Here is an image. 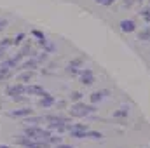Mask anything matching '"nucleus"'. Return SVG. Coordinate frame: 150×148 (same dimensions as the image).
Instances as JSON below:
<instances>
[{"label":"nucleus","instance_id":"nucleus-29","mask_svg":"<svg viewBox=\"0 0 150 148\" xmlns=\"http://www.w3.org/2000/svg\"><path fill=\"white\" fill-rule=\"evenodd\" d=\"M56 148H74L72 145H65V143H59V145H56Z\"/></svg>","mask_w":150,"mask_h":148},{"label":"nucleus","instance_id":"nucleus-12","mask_svg":"<svg viewBox=\"0 0 150 148\" xmlns=\"http://www.w3.org/2000/svg\"><path fill=\"white\" fill-rule=\"evenodd\" d=\"M32 108H19V110H14V111H9V117H28V115H32Z\"/></svg>","mask_w":150,"mask_h":148},{"label":"nucleus","instance_id":"nucleus-20","mask_svg":"<svg viewBox=\"0 0 150 148\" xmlns=\"http://www.w3.org/2000/svg\"><path fill=\"white\" fill-rule=\"evenodd\" d=\"M23 38H25V33H18V35H16V37L12 38V45H19V44H21V40H23Z\"/></svg>","mask_w":150,"mask_h":148},{"label":"nucleus","instance_id":"nucleus-5","mask_svg":"<svg viewBox=\"0 0 150 148\" xmlns=\"http://www.w3.org/2000/svg\"><path fill=\"white\" fill-rule=\"evenodd\" d=\"M25 94H30V96H33V94H37V96H45V94H49V92H45L40 85H26Z\"/></svg>","mask_w":150,"mask_h":148},{"label":"nucleus","instance_id":"nucleus-22","mask_svg":"<svg viewBox=\"0 0 150 148\" xmlns=\"http://www.w3.org/2000/svg\"><path fill=\"white\" fill-rule=\"evenodd\" d=\"M49 143H51V145H59V143H63V140H61L59 136H51V138H49Z\"/></svg>","mask_w":150,"mask_h":148},{"label":"nucleus","instance_id":"nucleus-27","mask_svg":"<svg viewBox=\"0 0 150 148\" xmlns=\"http://www.w3.org/2000/svg\"><path fill=\"white\" fill-rule=\"evenodd\" d=\"M5 59V47H0V61Z\"/></svg>","mask_w":150,"mask_h":148},{"label":"nucleus","instance_id":"nucleus-21","mask_svg":"<svg viewBox=\"0 0 150 148\" xmlns=\"http://www.w3.org/2000/svg\"><path fill=\"white\" fill-rule=\"evenodd\" d=\"M138 38H140V40H150V30H143V32H140Z\"/></svg>","mask_w":150,"mask_h":148},{"label":"nucleus","instance_id":"nucleus-19","mask_svg":"<svg viewBox=\"0 0 150 148\" xmlns=\"http://www.w3.org/2000/svg\"><path fill=\"white\" fill-rule=\"evenodd\" d=\"M70 99H72V101H75V103H77V101H80V99H82V92L74 91V92L70 94Z\"/></svg>","mask_w":150,"mask_h":148},{"label":"nucleus","instance_id":"nucleus-23","mask_svg":"<svg viewBox=\"0 0 150 148\" xmlns=\"http://www.w3.org/2000/svg\"><path fill=\"white\" fill-rule=\"evenodd\" d=\"M12 45V38H4V40H0V47H11Z\"/></svg>","mask_w":150,"mask_h":148},{"label":"nucleus","instance_id":"nucleus-11","mask_svg":"<svg viewBox=\"0 0 150 148\" xmlns=\"http://www.w3.org/2000/svg\"><path fill=\"white\" fill-rule=\"evenodd\" d=\"M110 92L108 91H96V92H93L91 96H89V99H91V103L94 105V103H98V101H101L105 96H108Z\"/></svg>","mask_w":150,"mask_h":148},{"label":"nucleus","instance_id":"nucleus-7","mask_svg":"<svg viewBox=\"0 0 150 148\" xmlns=\"http://www.w3.org/2000/svg\"><path fill=\"white\" fill-rule=\"evenodd\" d=\"M54 103H56V99H54V96H51V94H45V96H42V98L38 99V105L44 106V108H49V106H52Z\"/></svg>","mask_w":150,"mask_h":148},{"label":"nucleus","instance_id":"nucleus-4","mask_svg":"<svg viewBox=\"0 0 150 148\" xmlns=\"http://www.w3.org/2000/svg\"><path fill=\"white\" fill-rule=\"evenodd\" d=\"M80 82L84 84V85H91L93 82H94V77H93V72L89 70V68H86V70H80Z\"/></svg>","mask_w":150,"mask_h":148},{"label":"nucleus","instance_id":"nucleus-18","mask_svg":"<svg viewBox=\"0 0 150 148\" xmlns=\"http://www.w3.org/2000/svg\"><path fill=\"white\" fill-rule=\"evenodd\" d=\"M113 117H117V118H122V117H127V108H120V110L113 111Z\"/></svg>","mask_w":150,"mask_h":148},{"label":"nucleus","instance_id":"nucleus-24","mask_svg":"<svg viewBox=\"0 0 150 148\" xmlns=\"http://www.w3.org/2000/svg\"><path fill=\"white\" fill-rule=\"evenodd\" d=\"M32 35L35 38H38V40H45V35L42 32H38V30H32Z\"/></svg>","mask_w":150,"mask_h":148},{"label":"nucleus","instance_id":"nucleus-8","mask_svg":"<svg viewBox=\"0 0 150 148\" xmlns=\"http://www.w3.org/2000/svg\"><path fill=\"white\" fill-rule=\"evenodd\" d=\"M45 122H58L61 125H67L68 124V118L67 117H61V115H45Z\"/></svg>","mask_w":150,"mask_h":148},{"label":"nucleus","instance_id":"nucleus-28","mask_svg":"<svg viewBox=\"0 0 150 148\" xmlns=\"http://www.w3.org/2000/svg\"><path fill=\"white\" fill-rule=\"evenodd\" d=\"M7 26V19H0V32Z\"/></svg>","mask_w":150,"mask_h":148},{"label":"nucleus","instance_id":"nucleus-26","mask_svg":"<svg viewBox=\"0 0 150 148\" xmlns=\"http://www.w3.org/2000/svg\"><path fill=\"white\" fill-rule=\"evenodd\" d=\"M96 2H98V4H101V5H112L115 0H96Z\"/></svg>","mask_w":150,"mask_h":148},{"label":"nucleus","instance_id":"nucleus-13","mask_svg":"<svg viewBox=\"0 0 150 148\" xmlns=\"http://www.w3.org/2000/svg\"><path fill=\"white\" fill-rule=\"evenodd\" d=\"M32 78H33V70H25L23 73L18 77V80H19V82H23V84H25V82H30Z\"/></svg>","mask_w":150,"mask_h":148},{"label":"nucleus","instance_id":"nucleus-3","mask_svg":"<svg viewBox=\"0 0 150 148\" xmlns=\"http://www.w3.org/2000/svg\"><path fill=\"white\" fill-rule=\"evenodd\" d=\"M25 91H26V85H25L23 82H18L16 85H11V87H7V96H11V98H14V96H19V94H25Z\"/></svg>","mask_w":150,"mask_h":148},{"label":"nucleus","instance_id":"nucleus-30","mask_svg":"<svg viewBox=\"0 0 150 148\" xmlns=\"http://www.w3.org/2000/svg\"><path fill=\"white\" fill-rule=\"evenodd\" d=\"M0 148H12V147H9V145H0Z\"/></svg>","mask_w":150,"mask_h":148},{"label":"nucleus","instance_id":"nucleus-2","mask_svg":"<svg viewBox=\"0 0 150 148\" xmlns=\"http://www.w3.org/2000/svg\"><path fill=\"white\" fill-rule=\"evenodd\" d=\"M94 111H96V108L93 105H86V103L77 101L75 105H72V108H70V115L72 117H86V115L94 113Z\"/></svg>","mask_w":150,"mask_h":148},{"label":"nucleus","instance_id":"nucleus-14","mask_svg":"<svg viewBox=\"0 0 150 148\" xmlns=\"http://www.w3.org/2000/svg\"><path fill=\"white\" fill-rule=\"evenodd\" d=\"M21 52H23V56H30V58H37V51L32 47V45H25L23 49H21Z\"/></svg>","mask_w":150,"mask_h":148},{"label":"nucleus","instance_id":"nucleus-16","mask_svg":"<svg viewBox=\"0 0 150 148\" xmlns=\"http://www.w3.org/2000/svg\"><path fill=\"white\" fill-rule=\"evenodd\" d=\"M142 18H143V21H147V23H150V7H145L142 12Z\"/></svg>","mask_w":150,"mask_h":148},{"label":"nucleus","instance_id":"nucleus-15","mask_svg":"<svg viewBox=\"0 0 150 148\" xmlns=\"http://www.w3.org/2000/svg\"><path fill=\"white\" fill-rule=\"evenodd\" d=\"M87 138H93V140H101L103 134L98 132V131H87Z\"/></svg>","mask_w":150,"mask_h":148},{"label":"nucleus","instance_id":"nucleus-9","mask_svg":"<svg viewBox=\"0 0 150 148\" xmlns=\"http://www.w3.org/2000/svg\"><path fill=\"white\" fill-rule=\"evenodd\" d=\"M37 66H38V61H37V58H30V59H26V61H23L19 68H23V70H35Z\"/></svg>","mask_w":150,"mask_h":148},{"label":"nucleus","instance_id":"nucleus-25","mask_svg":"<svg viewBox=\"0 0 150 148\" xmlns=\"http://www.w3.org/2000/svg\"><path fill=\"white\" fill-rule=\"evenodd\" d=\"M37 61H38V63H44V61H47V52H45V51H44L40 56H37Z\"/></svg>","mask_w":150,"mask_h":148},{"label":"nucleus","instance_id":"nucleus-10","mask_svg":"<svg viewBox=\"0 0 150 148\" xmlns=\"http://www.w3.org/2000/svg\"><path fill=\"white\" fill-rule=\"evenodd\" d=\"M44 122H45V117H33V115L25 117V124H28V125H38Z\"/></svg>","mask_w":150,"mask_h":148},{"label":"nucleus","instance_id":"nucleus-1","mask_svg":"<svg viewBox=\"0 0 150 148\" xmlns=\"http://www.w3.org/2000/svg\"><path fill=\"white\" fill-rule=\"evenodd\" d=\"M25 134L35 141H49V138L52 136L51 134V129H42L38 125H26L25 127Z\"/></svg>","mask_w":150,"mask_h":148},{"label":"nucleus","instance_id":"nucleus-6","mask_svg":"<svg viewBox=\"0 0 150 148\" xmlns=\"http://www.w3.org/2000/svg\"><path fill=\"white\" fill-rule=\"evenodd\" d=\"M120 30L126 32V33H131V32L136 30V25H134V21H131V19H124V21H120Z\"/></svg>","mask_w":150,"mask_h":148},{"label":"nucleus","instance_id":"nucleus-17","mask_svg":"<svg viewBox=\"0 0 150 148\" xmlns=\"http://www.w3.org/2000/svg\"><path fill=\"white\" fill-rule=\"evenodd\" d=\"M82 61H84L82 58H75L74 61H70V63H68V66H70V68H79V66L82 65Z\"/></svg>","mask_w":150,"mask_h":148}]
</instances>
